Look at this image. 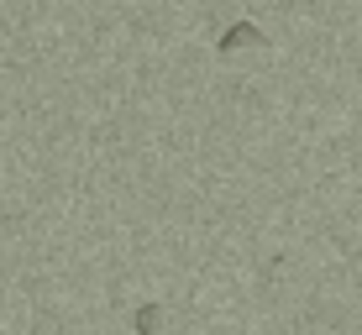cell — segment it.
<instances>
[{
    "instance_id": "6da1fadb",
    "label": "cell",
    "mask_w": 362,
    "mask_h": 335,
    "mask_svg": "<svg viewBox=\"0 0 362 335\" xmlns=\"http://www.w3.org/2000/svg\"><path fill=\"white\" fill-rule=\"evenodd\" d=\"M268 37H263V27H252V21H231L226 32H221V53H236V47H263Z\"/></svg>"
},
{
    "instance_id": "7a4b0ae2",
    "label": "cell",
    "mask_w": 362,
    "mask_h": 335,
    "mask_svg": "<svg viewBox=\"0 0 362 335\" xmlns=\"http://www.w3.org/2000/svg\"><path fill=\"white\" fill-rule=\"evenodd\" d=\"M158 325H163V304H142L136 309V335H158Z\"/></svg>"
}]
</instances>
